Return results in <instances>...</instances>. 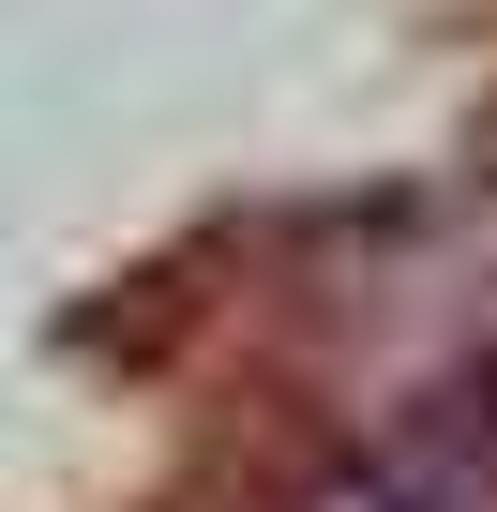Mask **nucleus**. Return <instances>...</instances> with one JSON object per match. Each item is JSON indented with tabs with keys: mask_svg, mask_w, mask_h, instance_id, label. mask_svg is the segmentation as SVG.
<instances>
[{
	"mask_svg": "<svg viewBox=\"0 0 497 512\" xmlns=\"http://www.w3.org/2000/svg\"><path fill=\"white\" fill-rule=\"evenodd\" d=\"M302 512H497V362L452 377L422 422H392L377 452H347Z\"/></svg>",
	"mask_w": 497,
	"mask_h": 512,
	"instance_id": "1",
	"label": "nucleus"
}]
</instances>
